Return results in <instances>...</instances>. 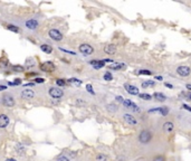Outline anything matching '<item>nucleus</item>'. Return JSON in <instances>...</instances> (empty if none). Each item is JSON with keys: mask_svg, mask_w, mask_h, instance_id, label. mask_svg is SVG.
<instances>
[{"mask_svg": "<svg viewBox=\"0 0 191 161\" xmlns=\"http://www.w3.org/2000/svg\"><path fill=\"white\" fill-rule=\"evenodd\" d=\"M151 138H152V134H151L150 131L143 130L140 133V135H139V141H140L141 143H143V144H146L148 142H150Z\"/></svg>", "mask_w": 191, "mask_h": 161, "instance_id": "1", "label": "nucleus"}, {"mask_svg": "<svg viewBox=\"0 0 191 161\" xmlns=\"http://www.w3.org/2000/svg\"><path fill=\"white\" fill-rule=\"evenodd\" d=\"M191 73V68L188 66H184V65H181L177 68V74L182 76V77H186V76H189Z\"/></svg>", "mask_w": 191, "mask_h": 161, "instance_id": "2", "label": "nucleus"}, {"mask_svg": "<svg viewBox=\"0 0 191 161\" xmlns=\"http://www.w3.org/2000/svg\"><path fill=\"white\" fill-rule=\"evenodd\" d=\"M149 113H160L161 115L166 116L169 113V107L168 106H160V107H155V108H151L149 110Z\"/></svg>", "mask_w": 191, "mask_h": 161, "instance_id": "3", "label": "nucleus"}, {"mask_svg": "<svg viewBox=\"0 0 191 161\" xmlns=\"http://www.w3.org/2000/svg\"><path fill=\"white\" fill-rule=\"evenodd\" d=\"M123 105L126 107V108H130V110H132V111H134V112H140V107L138 106L134 102H132V101H130V100H124L123 101Z\"/></svg>", "mask_w": 191, "mask_h": 161, "instance_id": "4", "label": "nucleus"}, {"mask_svg": "<svg viewBox=\"0 0 191 161\" xmlns=\"http://www.w3.org/2000/svg\"><path fill=\"white\" fill-rule=\"evenodd\" d=\"M79 52L82 54H84V55H91V54L94 52V49L89 44H83V45L79 46Z\"/></svg>", "mask_w": 191, "mask_h": 161, "instance_id": "5", "label": "nucleus"}, {"mask_svg": "<svg viewBox=\"0 0 191 161\" xmlns=\"http://www.w3.org/2000/svg\"><path fill=\"white\" fill-rule=\"evenodd\" d=\"M49 95L51 97H54V98H59V97L63 96L64 93L63 91L61 88H58V87H51L49 90Z\"/></svg>", "mask_w": 191, "mask_h": 161, "instance_id": "6", "label": "nucleus"}, {"mask_svg": "<svg viewBox=\"0 0 191 161\" xmlns=\"http://www.w3.org/2000/svg\"><path fill=\"white\" fill-rule=\"evenodd\" d=\"M124 87L126 90V92L131 95H139L140 92H139V88L134 85H131V84H124Z\"/></svg>", "mask_w": 191, "mask_h": 161, "instance_id": "7", "label": "nucleus"}, {"mask_svg": "<svg viewBox=\"0 0 191 161\" xmlns=\"http://www.w3.org/2000/svg\"><path fill=\"white\" fill-rule=\"evenodd\" d=\"M49 36H51V38H53L54 40H57V41H59V40L63 39V35L57 30V29H51L49 30Z\"/></svg>", "mask_w": 191, "mask_h": 161, "instance_id": "8", "label": "nucleus"}, {"mask_svg": "<svg viewBox=\"0 0 191 161\" xmlns=\"http://www.w3.org/2000/svg\"><path fill=\"white\" fill-rule=\"evenodd\" d=\"M123 119H124V121L126 122L127 124H130V125H136L138 124V121L135 120V118L134 116H132L131 114H124L123 115Z\"/></svg>", "mask_w": 191, "mask_h": 161, "instance_id": "9", "label": "nucleus"}, {"mask_svg": "<svg viewBox=\"0 0 191 161\" xmlns=\"http://www.w3.org/2000/svg\"><path fill=\"white\" fill-rule=\"evenodd\" d=\"M2 103H3L6 106H13L15 101H13V98L10 95H5V96L2 97Z\"/></svg>", "mask_w": 191, "mask_h": 161, "instance_id": "10", "label": "nucleus"}, {"mask_svg": "<svg viewBox=\"0 0 191 161\" xmlns=\"http://www.w3.org/2000/svg\"><path fill=\"white\" fill-rule=\"evenodd\" d=\"M104 52L106 54H108V55H114V54L116 53V46H115V45H112V44L106 45V46L104 47Z\"/></svg>", "mask_w": 191, "mask_h": 161, "instance_id": "11", "label": "nucleus"}, {"mask_svg": "<svg viewBox=\"0 0 191 161\" xmlns=\"http://www.w3.org/2000/svg\"><path fill=\"white\" fill-rule=\"evenodd\" d=\"M9 124V118L6 114H0V128H6Z\"/></svg>", "mask_w": 191, "mask_h": 161, "instance_id": "12", "label": "nucleus"}, {"mask_svg": "<svg viewBox=\"0 0 191 161\" xmlns=\"http://www.w3.org/2000/svg\"><path fill=\"white\" fill-rule=\"evenodd\" d=\"M40 68L43 69V71H45V72H51V71H54V64L51 63V62H46L45 64H41L40 65Z\"/></svg>", "mask_w": 191, "mask_h": 161, "instance_id": "13", "label": "nucleus"}, {"mask_svg": "<svg viewBox=\"0 0 191 161\" xmlns=\"http://www.w3.org/2000/svg\"><path fill=\"white\" fill-rule=\"evenodd\" d=\"M34 95H35V93L31 90H24L23 93H21V97L25 98V100H30V98L34 97Z\"/></svg>", "mask_w": 191, "mask_h": 161, "instance_id": "14", "label": "nucleus"}, {"mask_svg": "<svg viewBox=\"0 0 191 161\" xmlns=\"http://www.w3.org/2000/svg\"><path fill=\"white\" fill-rule=\"evenodd\" d=\"M173 129H174V124H173L172 122H170V121H168V122H166V123L163 124V130H164L166 132H168V133L172 132Z\"/></svg>", "mask_w": 191, "mask_h": 161, "instance_id": "15", "label": "nucleus"}, {"mask_svg": "<svg viewBox=\"0 0 191 161\" xmlns=\"http://www.w3.org/2000/svg\"><path fill=\"white\" fill-rule=\"evenodd\" d=\"M26 27L29 29H36L38 27V23L35 19H30V20L26 21Z\"/></svg>", "mask_w": 191, "mask_h": 161, "instance_id": "16", "label": "nucleus"}, {"mask_svg": "<svg viewBox=\"0 0 191 161\" xmlns=\"http://www.w3.org/2000/svg\"><path fill=\"white\" fill-rule=\"evenodd\" d=\"M89 64L94 68L98 69V68H101V67H103L105 65V62L104 61H92V62H89Z\"/></svg>", "mask_w": 191, "mask_h": 161, "instance_id": "17", "label": "nucleus"}, {"mask_svg": "<svg viewBox=\"0 0 191 161\" xmlns=\"http://www.w3.org/2000/svg\"><path fill=\"white\" fill-rule=\"evenodd\" d=\"M153 97H155V100L159 101V102H164L166 100V95L163 93H160V92H155V93L153 94Z\"/></svg>", "mask_w": 191, "mask_h": 161, "instance_id": "18", "label": "nucleus"}, {"mask_svg": "<svg viewBox=\"0 0 191 161\" xmlns=\"http://www.w3.org/2000/svg\"><path fill=\"white\" fill-rule=\"evenodd\" d=\"M124 67H125V65L123 63H112L108 66V68H111V69H122Z\"/></svg>", "mask_w": 191, "mask_h": 161, "instance_id": "19", "label": "nucleus"}, {"mask_svg": "<svg viewBox=\"0 0 191 161\" xmlns=\"http://www.w3.org/2000/svg\"><path fill=\"white\" fill-rule=\"evenodd\" d=\"M155 85V82L154 80H144L142 83V87L146 88V87H153Z\"/></svg>", "mask_w": 191, "mask_h": 161, "instance_id": "20", "label": "nucleus"}, {"mask_svg": "<svg viewBox=\"0 0 191 161\" xmlns=\"http://www.w3.org/2000/svg\"><path fill=\"white\" fill-rule=\"evenodd\" d=\"M40 48H41V51H43V52H45L46 54H51V52H53V48H51V46L46 45V44L41 45V46H40Z\"/></svg>", "mask_w": 191, "mask_h": 161, "instance_id": "21", "label": "nucleus"}, {"mask_svg": "<svg viewBox=\"0 0 191 161\" xmlns=\"http://www.w3.org/2000/svg\"><path fill=\"white\" fill-rule=\"evenodd\" d=\"M139 97H140V98H142V100H144V101H151V100H152V95H150V94H146V93L139 94Z\"/></svg>", "mask_w": 191, "mask_h": 161, "instance_id": "22", "label": "nucleus"}, {"mask_svg": "<svg viewBox=\"0 0 191 161\" xmlns=\"http://www.w3.org/2000/svg\"><path fill=\"white\" fill-rule=\"evenodd\" d=\"M136 74L139 75H152V72L149 71V69H140L136 72Z\"/></svg>", "mask_w": 191, "mask_h": 161, "instance_id": "23", "label": "nucleus"}, {"mask_svg": "<svg viewBox=\"0 0 191 161\" xmlns=\"http://www.w3.org/2000/svg\"><path fill=\"white\" fill-rule=\"evenodd\" d=\"M104 80H107V82L112 80H113V76H112V74H111L110 72H106V73L104 74Z\"/></svg>", "mask_w": 191, "mask_h": 161, "instance_id": "24", "label": "nucleus"}, {"mask_svg": "<svg viewBox=\"0 0 191 161\" xmlns=\"http://www.w3.org/2000/svg\"><path fill=\"white\" fill-rule=\"evenodd\" d=\"M7 28H8L9 30H11V31H15V33H18V31H19V28L16 26H13V25H8Z\"/></svg>", "mask_w": 191, "mask_h": 161, "instance_id": "25", "label": "nucleus"}, {"mask_svg": "<svg viewBox=\"0 0 191 161\" xmlns=\"http://www.w3.org/2000/svg\"><path fill=\"white\" fill-rule=\"evenodd\" d=\"M96 159H97V161H106L107 157L104 156V154H98V156L96 157Z\"/></svg>", "mask_w": 191, "mask_h": 161, "instance_id": "26", "label": "nucleus"}, {"mask_svg": "<svg viewBox=\"0 0 191 161\" xmlns=\"http://www.w3.org/2000/svg\"><path fill=\"white\" fill-rule=\"evenodd\" d=\"M153 161H166V158L163 156H156V157H154Z\"/></svg>", "mask_w": 191, "mask_h": 161, "instance_id": "27", "label": "nucleus"}, {"mask_svg": "<svg viewBox=\"0 0 191 161\" xmlns=\"http://www.w3.org/2000/svg\"><path fill=\"white\" fill-rule=\"evenodd\" d=\"M69 82H71V83H74V84H76V85H81V84H82V80H77V79H71Z\"/></svg>", "mask_w": 191, "mask_h": 161, "instance_id": "28", "label": "nucleus"}, {"mask_svg": "<svg viewBox=\"0 0 191 161\" xmlns=\"http://www.w3.org/2000/svg\"><path fill=\"white\" fill-rule=\"evenodd\" d=\"M86 90H87V91H89V93H92V94H95V92H94V91H93V87H92V85H91V84H87V85H86Z\"/></svg>", "mask_w": 191, "mask_h": 161, "instance_id": "29", "label": "nucleus"}, {"mask_svg": "<svg viewBox=\"0 0 191 161\" xmlns=\"http://www.w3.org/2000/svg\"><path fill=\"white\" fill-rule=\"evenodd\" d=\"M56 83H57L58 86H64V85H65V80H56Z\"/></svg>", "mask_w": 191, "mask_h": 161, "instance_id": "30", "label": "nucleus"}, {"mask_svg": "<svg viewBox=\"0 0 191 161\" xmlns=\"http://www.w3.org/2000/svg\"><path fill=\"white\" fill-rule=\"evenodd\" d=\"M13 69L15 71H19V72H24V67L23 66H17L16 65V66H13Z\"/></svg>", "mask_w": 191, "mask_h": 161, "instance_id": "31", "label": "nucleus"}, {"mask_svg": "<svg viewBox=\"0 0 191 161\" xmlns=\"http://www.w3.org/2000/svg\"><path fill=\"white\" fill-rule=\"evenodd\" d=\"M182 108H184V110H187V111L191 112V106L187 105V104H182Z\"/></svg>", "mask_w": 191, "mask_h": 161, "instance_id": "32", "label": "nucleus"}, {"mask_svg": "<svg viewBox=\"0 0 191 161\" xmlns=\"http://www.w3.org/2000/svg\"><path fill=\"white\" fill-rule=\"evenodd\" d=\"M13 84V85H19V84H21V80H19V79H16Z\"/></svg>", "mask_w": 191, "mask_h": 161, "instance_id": "33", "label": "nucleus"}, {"mask_svg": "<svg viewBox=\"0 0 191 161\" xmlns=\"http://www.w3.org/2000/svg\"><path fill=\"white\" fill-rule=\"evenodd\" d=\"M35 82H36V83H44L45 80H44V79H35Z\"/></svg>", "mask_w": 191, "mask_h": 161, "instance_id": "34", "label": "nucleus"}, {"mask_svg": "<svg viewBox=\"0 0 191 161\" xmlns=\"http://www.w3.org/2000/svg\"><path fill=\"white\" fill-rule=\"evenodd\" d=\"M116 100H117L118 102H122V103H123V101H124V98H123L122 96H116Z\"/></svg>", "mask_w": 191, "mask_h": 161, "instance_id": "35", "label": "nucleus"}, {"mask_svg": "<svg viewBox=\"0 0 191 161\" xmlns=\"http://www.w3.org/2000/svg\"><path fill=\"white\" fill-rule=\"evenodd\" d=\"M58 161H69V160H68L66 157H62V158H59V159H58Z\"/></svg>", "mask_w": 191, "mask_h": 161, "instance_id": "36", "label": "nucleus"}, {"mask_svg": "<svg viewBox=\"0 0 191 161\" xmlns=\"http://www.w3.org/2000/svg\"><path fill=\"white\" fill-rule=\"evenodd\" d=\"M166 86L169 87V88H172V87H173V85H171V84H169V83H166Z\"/></svg>", "mask_w": 191, "mask_h": 161, "instance_id": "37", "label": "nucleus"}, {"mask_svg": "<svg viewBox=\"0 0 191 161\" xmlns=\"http://www.w3.org/2000/svg\"><path fill=\"white\" fill-rule=\"evenodd\" d=\"M155 80H162L163 79H162V76H155Z\"/></svg>", "mask_w": 191, "mask_h": 161, "instance_id": "38", "label": "nucleus"}, {"mask_svg": "<svg viewBox=\"0 0 191 161\" xmlns=\"http://www.w3.org/2000/svg\"><path fill=\"white\" fill-rule=\"evenodd\" d=\"M3 90H6V86H3V85H0V91H3Z\"/></svg>", "mask_w": 191, "mask_h": 161, "instance_id": "39", "label": "nucleus"}, {"mask_svg": "<svg viewBox=\"0 0 191 161\" xmlns=\"http://www.w3.org/2000/svg\"><path fill=\"white\" fill-rule=\"evenodd\" d=\"M187 88H188V90H190V91H191V84H187Z\"/></svg>", "mask_w": 191, "mask_h": 161, "instance_id": "40", "label": "nucleus"}, {"mask_svg": "<svg viewBox=\"0 0 191 161\" xmlns=\"http://www.w3.org/2000/svg\"><path fill=\"white\" fill-rule=\"evenodd\" d=\"M6 161H16V160H15V159H7Z\"/></svg>", "mask_w": 191, "mask_h": 161, "instance_id": "41", "label": "nucleus"}, {"mask_svg": "<svg viewBox=\"0 0 191 161\" xmlns=\"http://www.w3.org/2000/svg\"><path fill=\"white\" fill-rule=\"evenodd\" d=\"M188 96H189V100H191V93H189V95H188Z\"/></svg>", "mask_w": 191, "mask_h": 161, "instance_id": "42", "label": "nucleus"}]
</instances>
